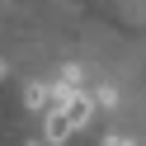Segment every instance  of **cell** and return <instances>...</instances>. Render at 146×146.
Returning a JSON list of instances; mask_svg holds the SVG:
<instances>
[{"label":"cell","mask_w":146,"mask_h":146,"mask_svg":"<svg viewBox=\"0 0 146 146\" xmlns=\"http://www.w3.org/2000/svg\"><path fill=\"white\" fill-rule=\"evenodd\" d=\"M71 132H76V123L66 118V108H57V113H47V123H42V137H47L52 146H61V141H66Z\"/></svg>","instance_id":"1"},{"label":"cell","mask_w":146,"mask_h":146,"mask_svg":"<svg viewBox=\"0 0 146 146\" xmlns=\"http://www.w3.org/2000/svg\"><path fill=\"white\" fill-rule=\"evenodd\" d=\"M33 146H42V141H33Z\"/></svg>","instance_id":"2"}]
</instances>
